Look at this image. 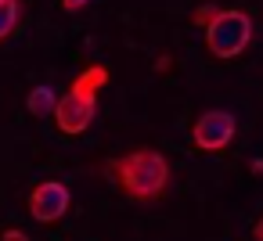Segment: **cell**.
I'll list each match as a JSON object with an SVG mask.
<instances>
[{"instance_id":"4fadbf2b","label":"cell","mask_w":263,"mask_h":241,"mask_svg":"<svg viewBox=\"0 0 263 241\" xmlns=\"http://www.w3.org/2000/svg\"><path fill=\"white\" fill-rule=\"evenodd\" d=\"M252 173H263V158H256V162H252Z\"/></svg>"},{"instance_id":"7a4b0ae2","label":"cell","mask_w":263,"mask_h":241,"mask_svg":"<svg viewBox=\"0 0 263 241\" xmlns=\"http://www.w3.org/2000/svg\"><path fill=\"white\" fill-rule=\"evenodd\" d=\"M252 40V18L238 8H223L209 26H205V47L213 58H238Z\"/></svg>"},{"instance_id":"52a82bcc","label":"cell","mask_w":263,"mask_h":241,"mask_svg":"<svg viewBox=\"0 0 263 241\" xmlns=\"http://www.w3.org/2000/svg\"><path fill=\"white\" fill-rule=\"evenodd\" d=\"M54 105H58V94L44 83V87H36V90H29V97H26V108L36 115V119H44V115H54Z\"/></svg>"},{"instance_id":"ba28073f","label":"cell","mask_w":263,"mask_h":241,"mask_svg":"<svg viewBox=\"0 0 263 241\" xmlns=\"http://www.w3.org/2000/svg\"><path fill=\"white\" fill-rule=\"evenodd\" d=\"M22 22V0H0V44H4Z\"/></svg>"},{"instance_id":"30bf717a","label":"cell","mask_w":263,"mask_h":241,"mask_svg":"<svg viewBox=\"0 0 263 241\" xmlns=\"http://www.w3.org/2000/svg\"><path fill=\"white\" fill-rule=\"evenodd\" d=\"M0 241H29V234H26V230H18V227H8L4 234H0Z\"/></svg>"},{"instance_id":"5b68a950","label":"cell","mask_w":263,"mask_h":241,"mask_svg":"<svg viewBox=\"0 0 263 241\" xmlns=\"http://www.w3.org/2000/svg\"><path fill=\"white\" fill-rule=\"evenodd\" d=\"M69 205H72V194L62 180H44L29 194V216L36 223H58L69 212Z\"/></svg>"},{"instance_id":"7c38bea8","label":"cell","mask_w":263,"mask_h":241,"mask_svg":"<svg viewBox=\"0 0 263 241\" xmlns=\"http://www.w3.org/2000/svg\"><path fill=\"white\" fill-rule=\"evenodd\" d=\"M252 237H256V241H263V216L256 219V227H252Z\"/></svg>"},{"instance_id":"8992f818","label":"cell","mask_w":263,"mask_h":241,"mask_svg":"<svg viewBox=\"0 0 263 241\" xmlns=\"http://www.w3.org/2000/svg\"><path fill=\"white\" fill-rule=\"evenodd\" d=\"M108 83V69L105 65H87L76 79H72V87L69 90H76V94H87V97H98V90Z\"/></svg>"},{"instance_id":"9c48e42d","label":"cell","mask_w":263,"mask_h":241,"mask_svg":"<svg viewBox=\"0 0 263 241\" xmlns=\"http://www.w3.org/2000/svg\"><path fill=\"white\" fill-rule=\"evenodd\" d=\"M220 11H223V8H216V4H202V8H195V11H191V22L205 29V26H209V22L220 15Z\"/></svg>"},{"instance_id":"3957f363","label":"cell","mask_w":263,"mask_h":241,"mask_svg":"<svg viewBox=\"0 0 263 241\" xmlns=\"http://www.w3.org/2000/svg\"><path fill=\"white\" fill-rule=\"evenodd\" d=\"M234 133H238V123H234V115L223 112V108L202 112V115L195 119V126H191V140H195L198 151H223V148L234 140Z\"/></svg>"},{"instance_id":"277c9868","label":"cell","mask_w":263,"mask_h":241,"mask_svg":"<svg viewBox=\"0 0 263 241\" xmlns=\"http://www.w3.org/2000/svg\"><path fill=\"white\" fill-rule=\"evenodd\" d=\"M98 97H87V94H76V90H65L54 105V126L69 137H80L83 130H90L94 123V105Z\"/></svg>"},{"instance_id":"6da1fadb","label":"cell","mask_w":263,"mask_h":241,"mask_svg":"<svg viewBox=\"0 0 263 241\" xmlns=\"http://www.w3.org/2000/svg\"><path fill=\"white\" fill-rule=\"evenodd\" d=\"M108 173L116 176L119 191L137 198V202H155L170 187V162L155 148H134V151L112 158Z\"/></svg>"},{"instance_id":"8fae6325","label":"cell","mask_w":263,"mask_h":241,"mask_svg":"<svg viewBox=\"0 0 263 241\" xmlns=\"http://www.w3.org/2000/svg\"><path fill=\"white\" fill-rule=\"evenodd\" d=\"M87 4H90V0H62L65 11H80V8H87Z\"/></svg>"}]
</instances>
